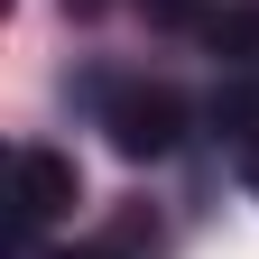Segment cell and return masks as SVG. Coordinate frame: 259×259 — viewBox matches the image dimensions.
<instances>
[{
	"label": "cell",
	"mask_w": 259,
	"mask_h": 259,
	"mask_svg": "<svg viewBox=\"0 0 259 259\" xmlns=\"http://www.w3.org/2000/svg\"><path fill=\"white\" fill-rule=\"evenodd\" d=\"M74 194H83V176L65 148H19L10 157V259H37V232L74 213Z\"/></svg>",
	"instance_id": "cell-1"
},
{
	"label": "cell",
	"mask_w": 259,
	"mask_h": 259,
	"mask_svg": "<svg viewBox=\"0 0 259 259\" xmlns=\"http://www.w3.org/2000/svg\"><path fill=\"white\" fill-rule=\"evenodd\" d=\"M102 130L120 157H167L185 139V102L167 83H102Z\"/></svg>",
	"instance_id": "cell-2"
},
{
	"label": "cell",
	"mask_w": 259,
	"mask_h": 259,
	"mask_svg": "<svg viewBox=\"0 0 259 259\" xmlns=\"http://www.w3.org/2000/svg\"><path fill=\"white\" fill-rule=\"evenodd\" d=\"M37 259H157V213H148V204H130L102 241H83V250H37Z\"/></svg>",
	"instance_id": "cell-3"
},
{
	"label": "cell",
	"mask_w": 259,
	"mask_h": 259,
	"mask_svg": "<svg viewBox=\"0 0 259 259\" xmlns=\"http://www.w3.org/2000/svg\"><path fill=\"white\" fill-rule=\"evenodd\" d=\"M213 130L222 139H259V65H241V74H222V93H213Z\"/></svg>",
	"instance_id": "cell-4"
}]
</instances>
